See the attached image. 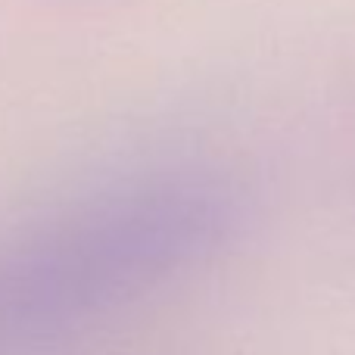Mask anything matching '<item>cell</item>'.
<instances>
[{"instance_id":"cell-1","label":"cell","mask_w":355,"mask_h":355,"mask_svg":"<svg viewBox=\"0 0 355 355\" xmlns=\"http://www.w3.org/2000/svg\"><path fill=\"white\" fill-rule=\"evenodd\" d=\"M240 202L206 175H162L87 196L0 240V355L60 340L202 265Z\"/></svg>"}]
</instances>
